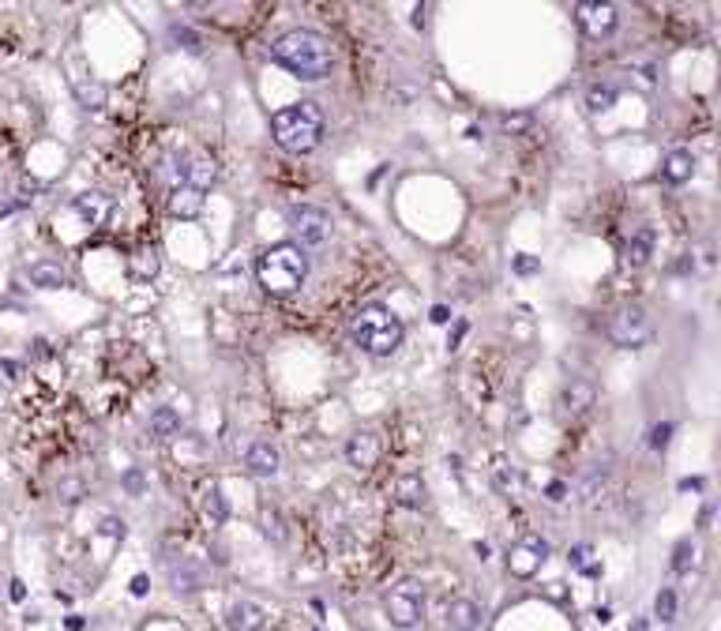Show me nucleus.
I'll return each instance as SVG.
<instances>
[{"mask_svg": "<svg viewBox=\"0 0 721 631\" xmlns=\"http://www.w3.org/2000/svg\"><path fill=\"white\" fill-rule=\"evenodd\" d=\"M654 617H658L662 624H672V620H677V594H672L669 587L658 590V597H654Z\"/></svg>", "mask_w": 721, "mask_h": 631, "instance_id": "cd10ccee", "label": "nucleus"}, {"mask_svg": "<svg viewBox=\"0 0 721 631\" xmlns=\"http://www.w3.org/2000/svg\"><path fill=\"white\" fill-rule=\"evenodd\" d=\"M568 493H571V488H568V481H549V488H545V496H549L553 503L568 500Z\"/></svg>", "mask_w": 721, "mask_h": 631, "instance_id": "c9c22d12", "label": "nucleus"}, {"mask_svg": "<svg viewBox=\"0 0 721 631\" xmlns=\"http://www.w3.org/2000/svg\"><path fill=\"white\" fill-rule=\"evenodd\" d=\"M575 19H579V27H583L586 38L601 42V38H608V35L616 30L620 8H616V4H575Z\"/></svg>", "mask_w": 721, "mask_h": 631, "instance_id": "1a4fd4ad", "label": "nucleus"}, {"mask_svg": "<svg viewBox=\"0 0 721 631\" xmlns=\"http://www.w3.org/2000/svg\"><path fill=\"white\" fill-rule=\"evenodd\" d=\"M692 564H695V545L684 538V541H677V549H672V572L687 575V572H692Z\"/></svg>", "mask_w": 721, "mask_h": 631, "instance_id": "c85d7f7f", "label": "nucleus"}, {"mask_svg": "<svg viewBox=\"0 0 721 631\" xmlns=\"http://www.w3.org/2000/svg\"><path fill=\"white\" fill-rule=\"evenodd\" d=\"M443 620H447V631H477L481 627V605L474 597H451Z\"/></svg>", "mask_w": 721, "mask_h": 631, "instance_id": "4468645a", "label": "nucleus"}, {"mask_svg": "<svg viewBox=\"0 0 721 631\" xmlns=\"http://www.w3.org/2000/svg\"><path fill=\"white\" fill-rule=\"evenodd\" d=\"M702 485H707V481H702V478H684V481H680V493H692V488H695V493H699V488H702Z\"/></svg>", "mask_w": 721, "mask_h": 631, "instance_id": "37998d69", "label": "nucleus"}, {"mask_svg": "<svg viewBox=\"0 0 721 631\" xmlns=\"http://www.w3.org/2000/svg\"><path fill=\"white\" fill-rule=\"evenodd\" d=\"M545 560H549V541H541L537 534H526V538L515 541L507 552V572L515 579H534Z\"/></svg>", "mask_w": 721, "mask_h": 631, "instance_id": "6e6552de", "label": "nucleus"}, {"mask_svg": "<svg viewBox=\"0 0 721 631\" xmlns=\"http://www.w3.org/2000/svg\"><path fill=\"white\" fill-rule=\"evenodd\" d=\"M173 38H177V42H184V50H192V53H196L200 45H203L196 30H188V27H173Z\"/></svg>", "mask_w": 721, "mask_h": 631, "instance_id": "473e14b6", "label": "nucleus"}, {"mask_svg": "<svg viewBox=\"0 0 721 631\" xmlns=\"http://www.w3.org/2000/svg\"><path fill=\"white\" fill-rule=\"evenodd\" d=\"M98 534H102V538H124V523H121V518H114V515H106Z\"/></svg>", "mask_w": 721, "mask_h": 631, "instance_id": "72a5a7b5", "label": "nucleus"}, {"mask_svg": "<svg viewBox=\"0 0 721 631\" xmlns=\"http://www.w3.org/2000/svg\"><path fill=\"white\" fill-rule=\"evenodd\" d=\"M203 515L211 518V526H222L230 518V503L222 496V485H207L203 488Z\"/></svg>", "mask_w": 721, "mask_h": 631, "instance_id": "b1692460", "label": "nucleus"}, {"mask_svg": "<svg viewBox=\"0 0 721 631\" xmlns=\"http://www.w3.org/2000/svg\"><path fill=\"white\" fill-rule=\"evenodd\" d=\"M383 612H388L391 627L413 631L425 617V587L418 579H398L388 590V597H383Z\"/></svg>", "mask_w": 721, "mask_h": 631, "instance_id": "39448f33", "label": "nucleus"}, {"mask_svg": "<svg viewBox=\"0 0 721 631\" xmlns=\"http://www.w3.org/2000/svg\"><path fill=\"white\" fill-rule=\"evenodd\" d=\"M515 271H519V275H534V271H541V263L530 260V256H519V260H515Z\"/></svg>", "mask_w": 721, "mask_h": 631, "instance_id": "4c0bfd02", "label": "nucleus"}, {"mask_svg": "<svg viewBox=\"0 0 721 631\" xmlns=\"http://www.w3.org/2000/svg\"><path fill=\"white\" fill-rule=\"evenodd\" d=\"M57 496H60V503H79V500L87 496V485L79 481V478H60Z\"/></svg>", "mask_w": 721, "mask_h": 631, "instance_id": "c756f323", "label": "nucleus"}, {"mask_svg": "<svg viewBox=\"0 0 721 631\" xmlns=\"http://www.w3.org/2000/svg\"><path fill=\"white\" fill-rule=\"evenodd\" d=\"M383 459V440L376 429H357L346 440V463L354 470H372Z\"/></svg>", "mask_w": 721, "mask_h": 631, "instance_id": "9d476101", "label": "nucleus"}, {"mask_svg": "<svg viewBox=\"0 0 721 631\" xmlns=\"http://www.w3.org/2000/svg\"><path fill=\"white\" fill-rule=\"evenodd\" d=\"M594 399H598V391L586 380H571V384H564V391H560V406H564V414H571V417H583L586 409L594 406Z\"/></svg>", "mask_w": 721, "mask_h": 631, "instance_id": "f3484780", "label": "nucleus"}, {"mask_svg": "<svg viewBox=\"0 0 721 631\" xmlns=\"http://www.w3.org/2000/svg\"><path fill=\"white\" fill-rule=\"evenodd\" d=\"M8 594H12V602H23V597H27L23 582H20V579H12V590H8Z\"/></svg>", "mask_w": 721, "mask_h": 631, "instance_id": "c03bdc74", "label": "nucleus"}, {"mask_svg": "<svg viewBox=\"0 0 721 631\" xmlns=\"http://www.w3.org/2000/svg\"><path fill=\"white\" fill-rule=\"evenodd\" d=\"M654 339V320L643 305H623L613 312L608 320V342L620 346V350H643Z\"/></svg>", "mask_w": 721, "mask_h": 631, "instance_id": "423d86ee", "label": "nucleus"}, {"mask_svg": "<svg viewBox=\"0 0 721 631\" xmlns=\"http://www.w3.org/2000/svg\"><path fill=\"white\" fill-rule=\"evenodd\" d=\"M200 211H203V192H196V188L177 184L169 192V214L173 218H196Z\"/></svg>", "mask_w": 721, "mask_h": 631, "instance_id": "412c9836", "label": "nucleus"}, {"mask_svg": "<svg viewBox=\"0 0 721 631\" xmlns=\"http://www.w3.org/2000/svg\"><path fill=\"white\" fill-rule=\"evenodd\" d=\"M27 282L35 290H60V286H68V271L57 260H38L27 267Z\"/></svg>", "mask_w": 721, "mask_h": 631, "instance_id": "a211bd4d", "label": "nucleus"}, {"mask_svg": "<svg viewBox=\"0 0 721 631\" xmlns=\"http://www.w3.org/2000/svg\"><path fill=\"white\" fill-rule=\"evenodd\" d=\"M72 211L83 218L90 230H98V226L109 222V214H114V196H106V192H79L75 203H72Z\"/></svg>", "mask_w": 721, "mask_h": 631, "instance_id": "ddd939ff", "label": "nucleus"}, {"mask_svg": "<svg viewBox=\"0 0 721 631\" xmlns=\"http://www.w3.org/2000/svg\"><path fill=\"white\" fill-rule=\"evenodd\" d=\"M158 271H162V256H158V248L143 245V248H136L132 256H128V278L139 282V286H147V282H154V278H158Z\"/></svg>", "mask_w": 721, "mask_h": 631, "instance_id": "2eb2a0df", "label": "nucleus"}, {"mask_svg": "<svg viewBox=\"0 0 721 631\" xmlns=\"http://www.w3.org/2000/svg\"><path fill=\"white\" fill-rule=\"evenodd\" d=\"M270 57H275V65H282L290 75L304 79V83H319V79H327L334 68L331 42L319 35V30H309V27H294V30H286V35H278L275 45H270Z\"/></svg>", "mask_w": 721, "mask_h": 631, "instance_id": "f257e3e1", "label": "nucleus"}, {"mask_svg": "<svg viewBox=\"0 0 721 631\" xmlns=\"http://www.w3.org/2000/svg\"><path fill=\"white\" fill-rule=\"evenodd\" d=\"M628 631H650V624H647V620H635Z\"/></svg>", "mask_w": 721, "mask_h": 631, "instance_id": "a18cd8bd", "label": "nucleus"}, {"mask_svg": "<svg viewBox=\"0 0 721 631\" xmlns=\"http://www.w3.org/2000/svg\"><path fill=\"white\" fill-rule=\"evenodd\" d=\"M534 124V117L530 113H504L500 117V129L507 132V136H519V132H526Z\"/></svg>", "mask_w": 721, "mask_h": 631, "instance_id": "2f4dec72", "label": "nucleus"}, {"mask_svg": "<svg viewBox=\"0 0 721 631\" xmlns=\"http://www.w3.org/2000/svg\"><path fill=\"white\" fill-rule=\"evenodd\" d=\"M245 470L252 478H275L282 470V451L270 444V440H255V444L245 451Z\"/></svg>", "mask_w": 721, "mask_h": 631, "instance_id": "9b49d317", "label": "nucleus"}, {"mask_svg": "<svg viewBox=\"0 0 721 631\" xmlns=\"http://www.w3.org/2000/svg\"><path fill=\"white\" fill-rule=\"evenodd\" d=\"M620 98V90L613 83H594L586 90V105H590V113H605V109H613Z\"/></svg>", "mask_w": 721, "mask_h": 631, "instance_id": "a878e982", "label": "nucleus"}, {"mask_svg": "<svg viewBox=\"0 0 721 631\" xmlns=\"http://www.w3.org/2000/svg\"><path fill=\"white\" fill-rule=\"evenodd\" d=\"M349 339H354V346L368 357H391L406 339V323L395 308L368 301L349 316Z\"/></svg>", "mask_w": 721, "mask_h": 631, "instance_id": "7ed1b4c3", "label": "nucleus"}, {"mask_svg": "<svg viewBox=\"0 0 721 631\" xmlns=\"http://www.w3.org/2000/svg\"><path fill=\"white\" fill-rule=\"evenodd\" d=\"M124 488H128L132 496H139V493H143V473H139V470H128V473H124Z\"/></svg>", "mask_w": 721, "mask_h": 631, "instance_id": "e433bc0d", "label": "nucleus"}, {"mask_svg": "<svg viewBox=\"0 0 721 631\" xmlns=\"http://www.w3.org/2000/svg\"><path fill=\"white\" fill-rule=\"evenodd\" d=\"M218 181V162L215 158H207V154H196L192 162L184 166V184L188 188H196V192H207Z\"/></svg>", "mask_w": 721, "mask_h": 631, "instance_id": "6ab92c4d", "label": "nucleus"}, {"mask_svg": "<svg viewBox=\"0 0 721 631\" xmlns=\"http://www.w3.org/2000/svg\"><path fill=\"white\" fill-rule=\"evenodd\" d=\"M672 432H677V425H672V421H658V425L650 429V448H654V451H665V448L672 444Z\"/></svg>", "mask_w": 721, "mask_h": 631, "instance_id": "7c9ffc66", "label": "nucleus"}, {"mask_svg": "<svg viewBox=\"0 0 721 631\" xmlns=\"http://www.w3.org/2000/svg\"><path fill=\"white\" fill-rule=\"evenodd\" d=\"M654 256V230H639L628 245H623V263L628 267H647Z\"/></svg>", "mask_w": 721, "mask_h": 631, "instance_id": "5701e85b", "label": "nucleus"}, {"mask_svg": "<svg viewBox=\"0 0 721 631\" xmlns=\"http://www.w3.org/2000/svg\"><path fill=\"white\" fill-rule=\"evenodd\" d=\"M263 534H267V538H275V541L286 538V534H282V523H278V515H275V511H267V515H263Z\"/></svg>", "mask_w": 721, "mask_h": 631, "instance_id": "f704fd0d", "label": "nucleus"}, {"mask_svg": "<svg viewBox=\"0 0 721 631\" xmlns=\"http://www.w3.org/2000/svg\"><path fill=\"white\" fill-rule=\"evenodd\" d=\"M447 320H451V308H447V305L432 308V323H447Z\"/></svg>", "mask_w": 721, "mask_h": 631, "instance_id": "a19ab883", "label": "nucleus"}, {"mask_svg": "<svg viewBox=\"0 0 721 631\" xmlns=\"http://www.w3.org/2000/svg\"><path fill=\"white\" fill-rule=\"evenodd\" d=\"M267 624V609L260 602H248V597H237L226 605V627L230 631H263Z\"/></svg>", "mask_w": 721, "mask_h": 631, "instance_id": "f8f14e48", "label": "nucleus"}, {"mask_svg": "<svg viewBox=\"0 0 721 631\" xmlns=\"http://www.w3.org/2000/svg\"><path fill=\"white\" fill-rule=\"evenodd\" d=\"M413 27H428V4L413 8Z\"/></svg>", "mask_w": 721, "mask_h": 631, "instance_id": "ea45409f", "label": "nucleus"}, {"mask_svg": "<svg viewBox=\"0 0 721 631\" xmlns=\"http://www.w3.org/2000/svg\"><path fill=\"white\" fill-rule=\"evenodd\" d=\"M169 582H173V590H177V594H196L203 587V572L181 560V567H173V572H169Z\"/></svg>", "mask_w": 721, "mask_h": 631, "instance_id": "393cba45", "label": "nucleus"}, {"mask_svg": "<svg viewBox=\"0 0 721 631\" xmlns=\"http://www.w3.org/2000/svg\"><path fill=\"white\" fill-rule=\"evenodd\" d=\"M294 237H297V248H316V245H327L331 241V214L324 207H312V203H301V207H290L286 214Z\"/></svg>", "mask_w": 721, "mask_h": 631, "instance_id": "0eeeda50", "label": "nucleus"}, {"mask_svg": "<svg viewBox=\"0 0 721 631\" xmlns=\"http://www.w3.org/2000/svg\"><path fill=\"white\" fill-rule=\"evenodd\" d=\"M270 136L275 144L290 154H312L327 136V117L319 102L312 98H301L294 105H282L270 113Z\"/></svg>", "mask_w": 721, "mask_h": 631, "instance_id": "f03ea898", "label": "nucleus"}, {"mask_svg": "<svg viewBox=\"0 0 721 631\" xmlns=\"http://www.w3.org/2000/svg\"><path fill=\"white\" fill-rule=\"evenodd\" d=\"M586 557H590V545H575V549H571V557H568V560H571V564H575V567H586Z\"/></svg>", "mask_w": 721, "mask_h": 631, "instance_id": "58836bf2", "label": "nucleus"}, {"mask_svg": "<svg viewBox=\"0 0 721 631\" xmlns=\"http://www.w3.org/2000/svg\"><path fill=\"white\" fill-rule=\"evenodd\" d=\"M304 278H309V256H304V248H297L294 241L270 245L260 252V260H255V282L275 297L301 290Z\"/></svg>", "mask_w": 721, "mask_h": 631, "instance_id": "20e7f679", "label": "nucleus"}, {"mask_svg": "<svg viewBox=\"0 0 721 631\" xmlns=\"http://www.w3.org/2000/svg\"><path fill=\"white\" fill-rule=\"evenodd\" d=\"M147 432L154 440H177L181 436V417H177V409L173 406H158L151 421H147Z\"/></svg>", "mask_w": 721, "mask_h": 631, "instance_id": "4be33fe9", "label": "nucleus"}, {"mask_svg": "<svg viewBox=\"0 0 721 631\" xmlns=\"http://www.w3.org/2000/svg\"><path fill=\"white\" fill-rule=\"evenodd\" d=\"M72 87L79 94V102H83V109H102L106 105V87L98 83V79H90V87L79 83V79H72Z\"/></svg>", "mask_w": 721, "mask_h": 631, "instance_id": "bb28decb", "label": "nucleus"}, {"mask_svg": "<svg viewBox=\"0 0 721 631\" xmlns=\"http://www.w3.org/2000/svg\"><path fill=\"white\" fill-rule=\"evenodd\" d=\"M147 587H151V582H147V575H136V579H132V594H136V597H143V594H147Z\"/></svg>", "mask_w": 721, "mask_h": 631, "instance_id": "79ce46f5", "label": "nucleus"}, {"mask_svg": "<svg viewBox=\"0 0 721 631\" xmlns=\"http://www.w3.org/2000/svg\"><path fill=\"white\" fill-rule=\"evenodd\" d=\"M395 503H398V508H410V511L421 508V503H425V481H421V473H403V478L395 481Z\"/></svg>", "mask_w": 721, "mask_h": 631, "instance_id": "aec40b11", "label": "nucleus"}, {"mask_svg": "<svg viewBox=\"0 0 721 631\" xmlns=\"http://www.w3.org/2000/svg\"><path fill=\"white\" fill-rule=\"evenodd\" d=\"M692 177H695V154L692 151L677 147L662 158V181L665 184H687Z\"/></svg>", "mask_w": 721, "mask_h": 631, "instance_id": "dca6fc26", "label": "nucleus"}]
</instances>
